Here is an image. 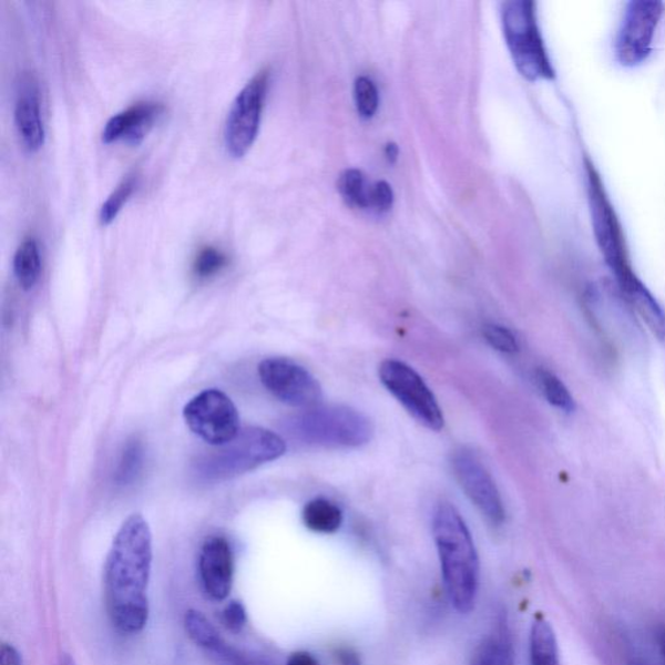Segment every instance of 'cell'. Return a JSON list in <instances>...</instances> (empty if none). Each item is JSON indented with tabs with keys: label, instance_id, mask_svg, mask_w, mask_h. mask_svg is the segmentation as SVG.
Segmentation results:
<instances>
[{
	"label": "cell",
	"instance_id": "obj_1",
	"mask_svg": "<svg viewBox=\"0 0 665 665\" xmlns=\"http://www.w3.org/2000/svg\"><path fill=\"white\" fill-rule=\"evenodd\" d=\"M153 557L151 529L140 513H134L119 529L104 564L105 606L121 633L137 634L149 623Z\"/></svg>",
	"mask_w": 665,
	"mask_h": 665
},
{
	"label": "cell",
	"instance_id": "obj_2",
	"mask_svg": "<svg viewBox=\"0 0 665 665\" xmlns=\"http://www.w3.org/2000/svg\"><path fill=\"white\" fill-rule=\"evenodd\" d=\"M433 535L446 592L460 614L474 607L480 585V559L467 524L450 503H441L433 518Z\"/></svg>",
	"mask_w": 665,
	"mask_h": 665
},
{
	"label": "cell",
	"instance_id": "obj_3",
	"mask_svg": "<svg viewBox=\"0 0 665 665\" xmlns=\"http://www.w3.org/2000/svg\"><path fill=\"white\" fill-rule=\"evenodd\" d=\"M589 206H591L592 225L596 245L604 260L615 275L620 290L640 317L652 314L657 301L647 287L634 274L626 248L622 224L608 198L598 172L591 163H586Z\"/></svg>",
	"mask_w": 665,
	"mask_h": 665
},
{
	"label": "cell",
	"instance_id": "obj_4",
	"mask_svg": "<svg viewBox=\"0 0 665 665\" xmlns=\"http://www.w3.org/2000/svg\"><path fill=\"white\" fill-rule=\"evenodd\" d=\"M216 448L196 464V473L204 481L237 478L283 457L286 451L282 437L258 427L242 429L231 442Z\"/></svg>",
	"mask_w": 665,
	"mask_h": 665
},
{
	"label": "cell",
	"instance_id": "obj_5",
	"mask_svg": "<svg viewBox=\"0 0 665 665\" xmlns=\"http://www.w3.org/2000/svg\"><path fill=\"white\" fill-rule=\"evenodd\" d=\"M285 429L301 442L325 448H360L374 436L367 416L345 406L309 408L287 420Z\"/></svg>",
	"mask_w": 665,
	"mask_h": 665
},
{
	"label": "cell",
	"instance_id": "obj_6",
	"mask_svg": "<svg viewBox=\"0 0 665 665\" xmlns=\"http://www.w3.org/2000/svg\"><path fill=\"white\" fill-rule=\"evenodd\" d=\"M503 33L513 63L529 81L553 80L555 71L536 21L535 3L513 0L504 3Z\"/></svg>",
	"mask_w": 665,
	"mask_h": 665
},
{
	"label": "cell",
	"instance_id": "obj_7",
	"mask_svg": "<svg viewBox=\"0 0 665 665\" xmlns=\"http://www.w3.org/2000/svg\"><path fill=\"white\" fill-rule=\"evenodd\" d=\"M269 72L256 73L234 100L225 121L224 140L228 154L244 157L258 137Z\"/></svg>",
	"mask_w": 665,
	"mask_h": 665
},
{
	"label": "cell",
	"instance_id": "obj_8",
	"mask_svg": "<svg viewBox=\"0 0 665 665\" xmlns=\"http://www.w3.org/2000/svg\"><path fill=\"white\" fill-rule=\"evenodd\" d=\"M379 375L383 387L420 424L441 430L444 419L440 405L424 380L406 362L388 359L381 362Z\"/></svg>",
	"mask_w": 665,
	"mask_h": 665
},
{
	"label": "cell",
	"instance_id": "obj_9",
	"mask_svg": "<svg viewBox=\"0 0 665 665\" xmlns=\"http://www.w3.org/2000/svg\"><path fill=\"white\" fill-rule=\"evenodd\" d=\"M663 13L664 4L656 0H636L626 7L615 44L620 64L633 68L646 62L652 55L654 38Z\"/></svg>",
	"mask_w": 665,
	"mask_h": 665
},
{
	"label": "cell",
	"instance_id": "obj_10",
	"mask_svg": "<svg viewBox=\"0 0 665 665\" xmlns=\"http://www.w3.org/2000/svg\"><path fill=\"white\" fill-rule=\"evenodd\" d=\"M184 418L193 433L215 448L231 442L241 430L237 407L217 389L194 397L184 408Z\"/></svg>",
	"mask_w": 665,
	"mask_h": 665
},
{
	"label": "cell",
	"instance_id": "obj_11",
	"mask_svg": "<svg viewBox=\"0 0 665 665\" xmlns=\"http://www.w3.org/2000/svg\"><path fill=\"white\" fill-rule=\"evenodd\" d=\"M260 381L282 402L299 408H314L320 402L319 381L298 362L286 358H268L259 366Z\"/></svg>",
	"mask_w": 665,
	"mask_h": 665
},
{
	"label": "cell",
	"instance_id": "obj_12",
	"mask_svg": "<svg viewBox=\"0 0 665 665\" xmlns=\"http://www.w3.org/2000/svg\"><path fill=\"white\" fill-rule=\"evenodd\" d=\"M451 466L460 487L491 525L503 523L505 512L501 494L485 466L471 450L459 449L452 453Z\"/></svg>",
	"mask_w": 665,
	"mask_h": 665
},
{
	"label": "cell",
	"instance_id": "obj_13",
	"mask_svg": "<svg viewBox=\"0 0 665 665\" xmlns=\"http://www.w3.org/2000/svg\"><path fill=\"white\" fill-rule=\"evenodd\" d=\"M198 571L203 591L209 600H228L233 587L234 557L224 536H211L203 543Z\"/></svg>",
	"mask_w": 665,
	"mask_h": 665
},
{
	"label": "cell",
	"instance_id": "obj_14",
	"mask_svg": "<svg viewBox=\"0 0 665 665\" xmlns=\"http://www.w3.org/2000/svg\"><path fill=\"white\" fill-rule=\"evenodd\" d=\"M14 124L30 153H37L43 147L44 126L40 93H38L37 82L30 75H24L19 83L17 104H14Z\"/></svg>",
	"mask_w": 665,
	"mask_h": 665
},
{
	"label": "cell",
	"instance_id": "obj_15",
	"mask_svg": "<svg viewBox=\"0 0 665 665\" xmlns=\"http://www.w3.org/2000/svg\"><path fill=\"white\" fill-rule=\"evenodd\" d=\"M163 110V105L158 103L145 102L132 105L109 120L102 133V141L108 145L117 141L140 145L157 117L162 115Z\"/></svg>",
	"mask_w": 665,
	"mask_h": 665
},
{
	"label": "cell",
	"instance_id": "obj_16",
	"mask_svg": "<svg viewBox=\"0 0 665 665\" xmlns=\"http://www.w3.org/2000/svg\"><path fill=\"white\" fill-rule=\"evenodd\" d=\"M185 630L195 645L216 657L224 665H267L256 662L252 657L241 654L237 648L232 647L200 611L191 610L186 612Z\"/></svg>",
	"mask_w": 665,
	"mask_h": 665
},
{
	"label": "cell",
	"instance_id": "obj_17",
	"mask_svg": "<svg viewBox=\"0 0 665 665\" xmlns=\"http://www.w3.org/2000/svg\"><path fill=\"white\" fill-rule=\"evenodd\" d=\"M471 665H515V648L504 617L475 648Z\"/></svg>",
	"mask_w": 665,
	"mask_h": 665
},
{
	"label": "cell",
	"instance_id": "obj_18",
	"mask_svg": "<svg viewBox=\"0 0 665 665\" xmlns=\"http://www.w3.org/2000/svg\"><path fill=\"white\" fill-rule=\"evenodd\" d=\"M301 518L309 531L320 534L336 533L344 523L341 509L324 498H316L308 502Z\"/></svg>",
	"mask_w": 665,
	"mask_h": 665
},
{
	"label": "cell",
	"instance_id": "obj_19",
	"mask_svg": "<svg viewBox=\"0 0 665 665\" xmlns=\"http://www.w3.org/2000/svg\"><path fill=\"white\" fill-rule=\"evenodd\" d=\"M529 655L531 665H561L555 632L546 620L539 618L533 623Z\"/></svg>",
	"mask_w": 665,
	"mask_h": 665
},
{
	"label": "cell",
	"instance_id": "obj_20",
	"mask_svg": "<svg viewBox=\"0 0 665 665\" xmlns=\"http://www.w3.org/2000/svg\"><path fill=\"white\" fill-rule=\"evenodd\" d=\"M40 247L34 238H27L13 256V274L24 290H32L41 277Z\"/></svg>",
	"mask_w": 665,
	"mask_h": 665
},
{
	"label": "cell",
	"instance_id": "obj_21",
	"mask_svg": "<svg viewBox=\"0 0 665 665\" xmlns=\"http://www.w3.org/2000/svg\"><path fill=\"white\" fill-rule=\"evenodd\" d=\"M338 191L349 206L369 209L372 185L368 183L365 173L358 170H347L338 180Z\"/></svg>",
	"mask_w": 665,
	"mask_h": 665
},
{
	"label": "cell",
	"instance_id": "obj_22",
	"mask_svg": "<svg viewBox=\"0 0 665 665\" xmlns=\"http://www.w3.org/2000/svg\"><path fill=\"white\" fill-rule=\"evenodd\" d=\"M536 382H539L541 391L550 405L563 412L571 413L574 411L576 403H574L569 388L557 376L548 369L540 368L536 370Z\"/></svg>",
	"mask_w": 665,
	"mask_h": 665
},
{
	"label": "cell",
	"instance_id": "obj_23",
	"mask_svg": "<svg viewBox=\"0 0 665 665\" xmlns=\"http://www.w3.org/2000/svg\"><path fill=\"white\" fill-rule=\"evenodd\" d=\"M143 467V449L139 441H132L126 444L123 456H121L115 480L119 485H130L139 478Z\"/></svg>",
	"mask_w": 665,
	"mask_h": 665
},
{
	"label": "cell",
	"instance_id": "obj_24",
	"mask_svg": "<svg viewBox=\"0 0 665 665\" xmlns=\"http://www.w3.org/2000/svg\"><path fill=\"white\" fill-rule=\"evenodd\" d=\"M135 186H137V178H135V176H127L123 180V183L112 192L101 208L100 221L102 225H110L115 221L120 211L123 209L124 204L130 201Z\"/></svg>",
	"mask_w": 665,
	"mask_h": 665
},
{
	"label": "cell",
	"instance_id": "obj_25",
	"mask_svg": "<svg viewBox=\"0 0 665 665\" xmlns=\"http://www.w3.org/2000/svg\"><path fill=\"white\" fill-rule=\"evenodd\" d=\"M354 98L357 110L362 119H372L379 110L380 95L375 82L368 78L357 79L354 85Z\"/></svg>",
	"mask_w": 665,
	"mask_h": 665
},
{
	"label": "cell",
	"instance_id": "obj_26",
	"mask_svg": "<svg viewBox=\"0 0 665 665\" xmlns=\"http://www.w3.org/2000/svg\"><path fill=\"white\" fill-rule=\"evenodd\" d=\"M226 264L228 258L222 249L213 246L204 247L194 260V275L202 279L214 277L226 267Z\"/></svg>",
	"mask_w": 665,
	"mask_h": 665
},
{
	"label": "cell",
	"instance_id": "obj_27",
	"mask_svg": "<svg viewBox=\"0 0 665 665\" xmlns=\"http://www.w3.org/2000/svg\"><path fill=\"white\" fill-rule=\"evenodd\" d=\"M483 336H485L488 344L498 351L513 354L519 350L516 337L508 328L502 327V325H487L483 328Z\"/></svg>",
	"mask_w": 665,
	"mask_h": 665
},
{
	"label": "cell",
	"instance_id": "obj_28",
	"mask_svg": "<svg viewBox=\"0 0 665 665\" xmlns=\"http://www.w3.org/2000/svg\"><path fill=\"white\" fill-rule=\"evenodd\" d=\"M392 203H395V193L391 186L385 181H377L370 192L369 209L376 211L377 214H385L391 209Z\"/></svg>",
	"mask_w": 665,
	"mask_h": 665
},
{
	"label": "cell",
	"instance_id": "obj_29",
	"mask_svg": "<svg viewBox=\"0 0 665 665\" xmlns=\"http://www.w3.org/2000/svg\"><path fill=\"white\" fill-rule=\"evenodd\" d=\"M223 623L233 633H239L245 630L247 624V614L244 604L238 601H231L223 610Z\"/></svg>",
	"mask_w": 665,
	"mask_h": 665
},
{
	"label": "cell",
	"instance_id": "obj_30",
	"mask_svg": "<svg viewBox=\"0 0 665 665\" xmlns=\"http://www.w3.org/2000/svg\"><path fill=\"white\" fill-rule=\"evenodd\" d=\"M0 665H21L18 649L10 644H3L0 648Z\"/></svg>",
	"mask_w": 665,
	"mask_h": 665
},
{
	"label": "cell",
	"instance_id": "obj_31",
	"mask_svg": "<svg viewBox=\"0 0 665 665\" xmlns=\"http://www.w3.org/2000/svg\"><path fill=\"white\" fill-rule=\"evenodd\" d=\"M336 657L339 665H361L359 654L350 647H339Z\"/></svg>",
	"mask_w": 665,
	"mask_h": 665
},
{
	"label": "cell",
	"instance_id": "obj_32",
	"mask_svg": "<svg viewBox=\"0 0 665 665\" xmlns=\"http://www.w3.org/2000/svg\"><path fill=\"white\" fill-rule=\"evenodd\" d=\"M284 665H320V663L315 659L314 655L306 652H298L287 657Z\"/></svg>",
	"mask_w": 665,
	"mask_h": 665
},
{
	"label": "cell",
	"instance_id": "obj_33",
	"mask_svg": "<svg viewBox=\"0 0 665 665\" xmlns=\"http://www.w3.org/2000/svg\"><path fill=\"white\" fill-rule=\"evenodd\" d=\"M657 645H659L661 653L665 661V626H662L659 631H657Z\"/></svg>",
	"mask_w": 665,
	"mask_h": 665
},
{
	"label": "cell",
	"instance_id": "obj_34",
	"mask_svg": "<svg viewBox=\"0 0 665 665\" xmlns=\"http://www.w3.org/2000/svg\"><path fill=\"white\" fill-rule=\"evenodd\" d=\"M385 155L389 158L390 162H396L398 157V147L395 143H389L387 146V151H385Z\"/></svg>",
	"mask_w": 665,
	"mask_h": 665
},
{
	"label": "cell",
	"instance_id": "obj_35",
	"mask_svg": "<svg viewBox=\"0 0 665 665\" xmlns=\"http://www.w3.org/2000/svg\"><path fill=\"white\" fill-rule=\"evenodd\" d=\"M630 665H649L646 661L642 659V657H632Z\"/></svg>",
	"mask_w": 665,
	"mask_h": 665
},
{
	"label": "cell",
	"instance_id": "obj_36",
	"mask_svg": "<svg viewBox=\"0 0 665 665\" xmlns=\"http://www.w3.org/2000/svg\"><path fill=\"white\" fill-rule=\"evenodd\" d=\"M63 665H75V664L72 661V657L66 656L65 659H64V662H63Z\"/></svg>",
	"mask_w": 665,
	"mask_h": 665
}]
</instances>
